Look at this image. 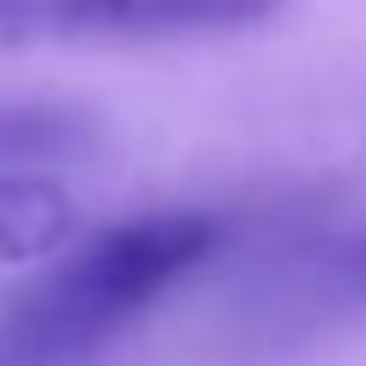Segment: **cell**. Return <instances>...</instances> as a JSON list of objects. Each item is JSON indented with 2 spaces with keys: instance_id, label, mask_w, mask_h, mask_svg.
I'll return each instance as SVG.
<instances>
[{
  "instance_id": "cell-4",
  "label": "cell",
  "mask_w": 366,
  "mask_h": 366,
  "mask_svg": "<svg viewBox=\"0 0 366 366\" xmlns=\"http://www.w3.org/2000/svg\"><path fill=\"white\" fill-rule=\"evenodd\" d=\"M46 6H57L69 23H114V11L126 0H46Z\"/></svg>"
},
{
  "instance_id": "cell-1",
  "label": "cell",
  "mask_w": 366,
  "mask_h": 366,
  "mask_svg": "<svg viewBox=\"0 0 366 366\" xmlns=\"http://www.w3.org/2000/svg\"><path fill=\"white\" fill-rule=\"evenodd\" d=\"M217 223L194 212L137 217L86 240L0 315V366H86L206 252Z\"/></svg>"
},
{
  "instance_id": "cell-2",
  "label": "cell",
  "mask_w": 366,
  "mask_h": 366,
  "mask_svg": "<svg viewBox=\"0 0 366 366\" xmlns=\"http://www.w3.org/2000/svg\"><path fill=\"white\" fill-rule=\"evenodd\" d=\"M74 229V200L51 177L0 172V263H34Z\"/></svg>"
},
{
  "instance_id": "cell-3",
  "label": "cell",
  "mask_w": 366,
  "mask_h": 366,
  "mask_svg": "<svg viewBox=\"0 0 366 366\" xmlns=\"http://www.w3.org/2000/svg\"><path fill=\"white\" fill-rule=\"evenodd\" d=\"M332 274H337V286H366V234L349 240V246H337Z\"/></svg>"
}]
</instances>
